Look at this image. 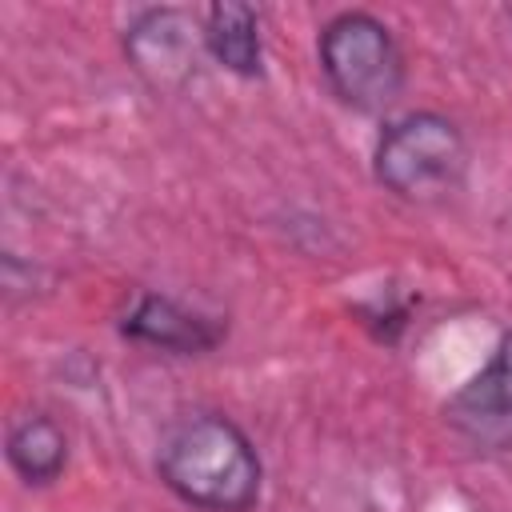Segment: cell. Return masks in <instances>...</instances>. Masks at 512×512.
<instances>
[{"mask_svg":"<svg viewBox=\"0 0 512 512\" xmlns=\"http://www.w3.org/2000/svg\"><path fill=\"white\" fill-rule=\"evenodd\" d=\"M448 428L484 452L512 448V332L444 404Z\"/></svg>","mask_w":512,"mask_h":512,"instance_id":"5","label":"cell"},{"mask_svg":"<svg viewBox=\"0 0 512 512\" xmlns=\"http://www.w3.org/2000/svg\"><path fill=\"white\" fill-rule=\"evenodd\" d=\"M316 64L328 92L360 116H380L396 108L408 88V60L400 40L380 16L364 8L336 12L320 28Z\"/></svg>","mask_w":512,"mask_h":512,"instance_id":"2","label":"cell"},{"mask_svg":"<svg viewBox=\"0 0 512 512\" xmlns=\"http://www.w3.org/2000/svg\"><path fill=\"white\" fill-rule=\"evenodd\" d=\"M504 16H508V24H512V4H508V8H504Z\"/></svg>","mask_w":512,"mask_h":512,"instance_id":"9","label":"cell"},{"mask_svg":"<svg viewBox=\"0 0 512 512\" xmlns=\"http://www.w3.org/2000/svg\"><path fill=\"white\" fill-rule=\"evenodd\" d=\"M120 336L140 344V348L168 352V356H204V352L224 344L228 324L220 316L188 308L176 296L140 292L132 300V308L120 316Z\"/></svg>","mask_w":512,"mask_h":512,"instance_id":"6","label":"cell"},{"mask_svg":"<svg viewBox=\"0 0 512 512\" xmlns=\"http://www.w3.org/2000/svg\"><path fill=\"white\" fill-rule=\"evenodd\" d=\"M68 432L48 412H24L4 432V460L28 488H48L68 468Z\"/></svg>","mask_w":512,"mask_h":512,"instance_id":"7","label":"cell"},{"mask_svg":"<svg viewBox=\"0 0 512 512\" xmlns=\"http://www.w3.org/2000/svg\"><path fill=\"white\" fill-rule=\"evenodd\" d=\"M468 140L444 112L416 108L388 120L372 148V180L404 204H436L464 184Z\"/></svg>","mask_w":512,"mask_h":512,"instance_id":"3","label":"cell"},{"mask_svg":"<svg viewBox=\"0 0 512 512\" xmlns=\"http://www.w3.org/2000/svg\"><path fill=\"white\" fill-rule=\"evenodd\" d=\"M160 484L192 512H252L264 496V460L224 412H188L156 448Z\"/></svg>","mask_w":512,"mask_h":512,"instance_id":"1","label":"cell"},{"mask_svg":"<svg viewBox=\"0 0 512 512\" xmlns=\"http://www.w3.org/2000/svg\"><path fill=\"white\" fill-rule=\"evenodd\" d=\"M204 56V16L188 8H144L124 28V60L156 92L188 88Z\"/></svg>","mask_w":512,"mask_h":512,"instance_id":"4","label":"cell"},{"mask_svg":"<svg viewBox=\"0 0 512 512\" xmlns=\"http://www.w3.org/2000/svg\"><path fill=\"white\" fill-rule=\"evenodd\" d=\"M204 48L208 56L244 80H256L264 72V36H260V12L240 0H216L204 12Z\"/></svg>","mask_w":512,"mask_h":512,"instance_id":"8","label":"cell"}]
</instances>
